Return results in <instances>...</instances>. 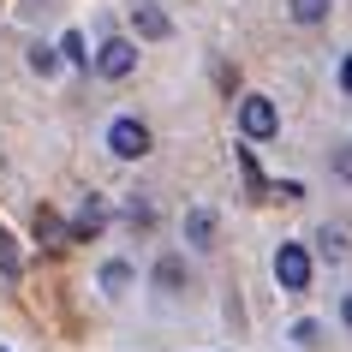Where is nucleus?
I'll list each match as a JSON object with an SVG mask.
<instances>
[{"instance_id": "nucleus-7", "label": "nucleus", "mask_w": 352, "mask_h": 352, "mask_svg": "<svg viewBox=\"0 0 352 352\" xmlns=\"http://www.w3.org/2000/svg\"><path fill=\"white\" fill-rule=\"evenodd\" d=\"M186 233H191V245H209V233H215V215H209V209H191V215H186Z\"/></svg>"}, {"instance_id": "nucleus-11", "label": "nucleus", "mask_w": 352, "mask_h": 352, "mask_svg": "<svg viewBox=\"0 0 352 352\" xmlns=\"http://www.w3.org/2000/svg\"><path fill=\"white\" fill-rule=\"evenodd\" d=\"M60 48H66V66H84V36H72V30H66V42H60Z\"/></svg>"}, {"instance_id": "nucleus-3", "label": "nucleus", "mask_w": 352, "mask_h": 352, "mask_svg": "<svg viewBox=\"0 0 352 352\" xmlns=\"http://www.w3.org/2000/svg\"><path fill=\"white\" fill-rule=\"evenodd\" d=\"M239 126H245V138H257V144H263V138H275L280 120H275V108H269V96H245V102H239Z\"/></svg>"}, {"instance_id": "nucleus-5", "label": "nucleus", "mask_w": 352, "mask_h": 352, "mask_svg": "<svg viewBox=\"0 0 352 352\" xmlns=\"http://www.w3.org/2000/svg\"><path fill=\"white\" fill-rule=\"evenodd\" d=\"M131 19H138V36H167V30H173V24H167V12H155V6H138Z\"/></svg>"}, {"instance_id": "nucleus-16", "label": "nucleus", "mask_w": 352, "mask_h": 352, "mask_svg": "<svg viewBox=\"0 0 352 352\" xmlns=\"http://www.w3.org/2000/svg\"><path fill=\"white\" fill-rule=\"evenodd\" d=\"M340 316H346V329H352V293H346V298H340Z\"/></svg>"}, {"instance_id": "nucleus-2", "label": "nucleus", "mask_w": 352, "mask_h": 352, "mask_svg": "<svg viewBox=\"0 0 352 352\" xmlns=\"http://www.w3.org/2000/svg\"><path fill=\"white\" fill-rule=\"evenodd\" d=\"M108 149L120 155V162H138V155L149 149V126L144 120H113L108 126Z\"/></svg>"}, {"instance_id": "nucleus-4", "label": "nucleus", "mask_w": 352, "mask_h": 352, "mask_svg": "<svg viewBox=\"0 0 352 352\" xmlns=\"http://www.w3.org/2000/svg\"><path fill=\"white\" fill-rule=\"evenodd\" d=\"M131 66H138V48H131L126 36H108V42H102V54H96V72H102V78H126Z\"/></svg>"}, {"instance_id": "nucleus-13", "label": "nucleus", "mask_w": 352, "mask_h": 352, "mask_svg": "<svg viewBox=\"0 0 352 352\" xmlns=\"http://www.w3.org/2000/svg\"><path fill=\"white\" fill-rule=\"evenodd\" d=\"M30 66L36 72H54V48H30Z\"/></svg>"}, {"instance_id": "nucleus-9", "label": "nucleus", "mask_w": 352, "mask_h": 352, "mask_svg": "<svg viewBox=\"0 0 352 352\" xmlns=\"http://www.w3.org/2000/svg\"><path fill=\"white\" fill-rule=\"evenodd\" d=\"M322 12H329V0H293V19L298 24H322Z\"/></svg>"}, {"instance_id": "nucleus-8", "label": "nucleus", "mask_w": 352, "mask_h": 352, "mask_svg": "<svg viewBox=\"0 0 352 352\" xmlns=\"http://www.w3.org/2000/svg\"><path fill=\"white\" fill-rule=\"evenodd\" d=\"M19 245H12V233H6V227H0V275H19Z\"/></svg>"}, {"instance_id": "nucleus-14", "label": "nucleus", "mask_w": 352, "mask_h": 352, "mask_svg": "<svg viewBox=\"0 0 352 352\" xmlns=\"http://www.w3.org/2000/svg\"><path fill=\"white\" fill-rule=\"evenodd\" d=\"M334 173H340V179H352V149H340V155H334Z\"/></svg>"}, {"instance_id": "nucleus-15", "label": "nucleus", "mask_w": 352, "mask_h": 352, "mask_svg": "<svg viewBox=\"0 0 352 352\" xmlns=\"http://www.w3.org/2000/svg\"><path fill=\"white\" fill-rule=\"evenodd\" d=\"M340 90H346V96H352V54H346V60H340Z\"/></svg>"}, {"instance_id": "nucleus-1", "label": "nucleus", "mask_w": 352, "mask_h": 352, "mask_svg": "<svg viewBox=\"0 0 352 352\" xmlns=\"http://www.w3.org/2000/svg\"><path fill=\"white\" fill-rule=\"evenodd\" d=\"M275 280L287 293H305V287H311V251H305V245H280L275 251Z\"/></svg>"}, {"instance_id": "nucleus-12", "label": "nucleus", "mask_w": 352, "mask_h": 352, "mask_svg": "<svg viewBox=\"0 0 352 352\" xmlns=\"http://www.w3.org/2000/svg\"><path fill=\"white\" fill-rule=\"evenodd\" d=\"M36 227H42V239H48V245H60V239H66V233H60V221L48 215V209H42V221H36Z\"/></svg>"}, {"instance_id": "nucleus-10", "label": "nucleus", "mask_w": 352, "mask_h": 352, "mask_svg": "<svg viewBox=\"0 0 352 352\" xmlns=\"http://www.w3.org/2000/svg\"><path fill=\"white\" fill-rule=\"evenodd\" d=\"M126 280H131V263H108V269H102V287H108V293H120Z\"/></svg>"}, {"instance_id": "nucleus-6", "label": "nucleus", "mask_w": 352, "mask_h": 352, "mask_svg": "<svg viewBox=\"0 0 352 352\" xmlns=\"http://www.w3.org/2000/svg\"><path fill=\"white\" fill-rule=\"evenodd\" d=\"M102 215H108V209H102V197H90V204H84V215H78V227H72V239H90L96 227H102Z\"/></svg>"}]
</instances>
